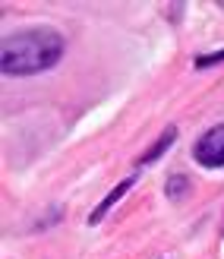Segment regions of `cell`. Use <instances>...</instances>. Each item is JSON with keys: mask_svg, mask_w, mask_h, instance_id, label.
<instances>
[{"mask_svg": "<svg viewBox=\"0 0 224 259\" xmlns=\"http://www.w3.org/2000/svg\"><path fill=\"white\" fill-rule=\"evenodd\" d=\"M67 41L51 25H29L4 38L0 45V70L4 76H35L57 67Z\"/></svg>", "mask_w": 224, "mask_h": 259, "instance_id": "cell-1", "label": "cell"}, {"mask_svg": "<svg viewBox=\"0 0 224 259\" xmlns=\"http://www.w3.org/2000/svg\"><path fill=\"white\" fill-rule=\"evenodd\" d=\"M193 158L202 167H224V123L205 130L193 146Z\"/></svg>", "mask_w": 224, "mask_h": 259, "instance_id": "cell-2", "label": "cell"}, {"mask_svg": "<svg viewBox=\"0 0 224 259\" xmlns=\"http://www.w3.org/2000/svg\"><path fill=\"white\" fill-rule=\"evenodd\" d=\"M133 184H136V174H133V177H123V180H120V184H117V187H114V190L108 193V196H104V199H101V202L95 205V212H92V215L85 218V222H88L92 228H95V225H101V218H104V215H108V212L114 209V205H117V202H120V199H123V193H126L129 187H133Z\"/></svg>", "mask_w": 224, "mask_h": 259, "instance_id": "cell-3", "label": "cell"}, {"mask_svg": "<svg viewBox=\"0 0 224 259\" xmlns=\"http://www.w3.org/2000/svg\"><path fill=\"white\" fill-rule=\"evenodd\" d=\"M174 142H177V126L170 123V126H164V133H161V136H158L152 146H149V152L136 161V171H139V167H146V164H152V161H158V158H161V155H164L170 146H174Z\"/></svg>", "mask_w": 224, "mask_h": 259, "instance_id": "cell-4", "label": "cell"}, {"mask_svg": "<svg viewBox=\"0 0 224 259\" xmlns=\"http://www.w3.org/2000/svg\"><path fill=\"white\" fill-rule=\"evenodd\" d=\"M164 193L170 199H183V193H190V177H183V174H170L167 177V184H164Z\"/></svg>", "mask_w": 224, "mask_h": 259, "instance_id": "cell-5", "label": "cell"}, {"mask_svg": "<svg viewBox=\"0 0 224 259\" xmlns=\"http://www.w3.org/2000/svg\"><path fill=\"white\" fill-rule=\"evenodd\" d=\"M196 63V70H208V67H215V63H224V51H212V54H199L193 60Z\"/></svg>", "mask_w": 224, "mask_h": 259, "instance_id": "cell-6", "label": "cell"}, {"mask_svg": "<svg viewBox=\"0 0 224 259\" xmlns=\"http://www.w3.org/2000/svg\"><path fill=\"white\" fill-rule=\"evenodd\" d=\"M167 13H170V16H167V19H170V22H174V25H177V22H180V13H183V4H174V7H170Z\"/></svg>", "mask_w": 224, "mask_h": 259, "instance_id": "cell-7", "label": "cell"}, {"mask_svg": "<svg viewBox=\"0 0 224 259\" xmlns=\"http://www.w3.org/2000/svg\"><path fill=\"white\" fill-rule=\"evenodd\" d=\"M218 7H221V10H224V0H221V4H218Z\"/></svg>", "mask_w": 224, "mask_h": 259, "instance_id": "cell-8", "label": "cell"}]
</instances>
